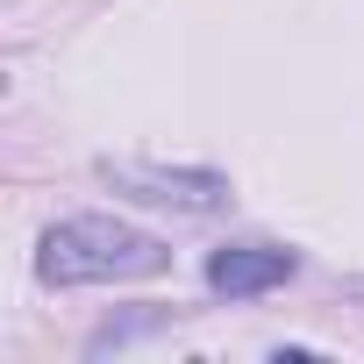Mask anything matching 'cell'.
<instances>
[{"mask_svg":"<svg viewBox=\"0 0 364 364\" xmlns=\"http://www.w3.org/2000/svg\"><path fill=\"white\" fill-rule=\"evenodd\" d=\"M114 178L122 186H150L143 200H178V208H215L222 200V178H208V171L186 178V171H136V164H122Z\"/></svg>","mask_w":364,"mask_h":364,"instance_id":"3","label":"cell"},{"mask_svg":"<svg viewBox=\"0 0 364 364\" xmlns=\"http://www.w3.org/2000/svg\"><path fill=\"white\" fill-rule=\"evenodd\" d=\"M164 264H171V250H164L157 236L114 222V215H72V222H58V229L43 236V250H36V272H43L50 286L150 279V272H164Z\"/></svg>","mask_w":364,"mask_h":364,"instance_id":"1","label":"cell"},{"mask_svg":"<svg viewBox=\"0 0 364 364\" xmlns=\"http://www.w3.org/2000/svg\"><path fill=\"white\" fill-rule=\"evenodd\" d=\"M293 250H215L208 257V286L215 293H229V300H243V293H264V286H286L293 279Z\"/></svg>","mask_w":364,"mask_h":364,"instance_id":"2","label":"cell"}]
</instances>
